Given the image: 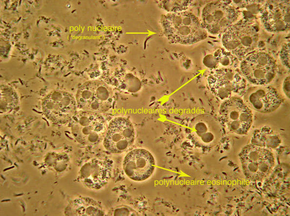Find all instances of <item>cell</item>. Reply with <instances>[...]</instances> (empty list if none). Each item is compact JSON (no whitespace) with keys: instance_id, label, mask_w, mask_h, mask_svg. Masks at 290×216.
Segmentation results:
<instances>
[{"instance_id":"obj_1","label":"cell","mask_w":290,"mask_h":216,"mask_svg":"<svg viewBox=\"0 0 290 216\" xmlns=\"http://www.w3.org/2000/svg\"><path fill=\"white\" fill-rule=\"evenodd\" d=\"M161 24L165 36L173 43L190 45L207 36L198 18L187 11L167 13L162 17Z\"/></svg>"},{"instance_id":"obj_2","label":"cell","mask_w":290,"mask_h":216,"mask_svg":"<svg viewBox=\"0 0 290 216\" xmlns=\"http://www.w3.org/2000/svg\"><path fill=\"white\" fill-rule=\"evenodd\" d=\"M258 32L257 26L252 21L240 20L223 33L222 45L238 59H243L257 48L259 39Z\"/></svg>"},{"instance_id":"obj_3","label":"cell","mask_w":290,"mask_h":216,"mask_svg":"<svg viewBox=\"0 0 290 216\" xmlns=\"http://www.w3.org/2000/svg\"><path fill=\"white\" fill-rule=\"evenodd\" d=\"M238 156L245 177L252 181L266 178L275 166V157L270 150L250 143L242 148Z\"/></svg>"},{"instance_id":"obj_4","label":"cell","mask_w":290,"mask_h":216,"mask_svg":"<svg viewBox=\"0 0 290 216\" xmlns=\"http://www.w3.org/2000/svg\"><path fill=\"white\" fill-rule=\"evenodd\" d=\"M220 123L227 130L238 135H245L253 122V114L243 99L232 96L221 104L219 109Z\"/></svg>"},{"instance_id":"obj_5","label":"cell","mask_w":290,"mask_h":216,"mask_svg":"<svg viewBox=\"0 0 290 216\" xmlns=\"http://www.w3.org/2000/svg\"><path fill=\"white\" fill-rule=\"evenodd\" d=\"M240 72L246 80L255 85H265L274 79L277 70L274 58L266 52L254 51L240 63Z\"/></svg>"},{"instance_id":"obj_6","label":"cell","mask_w":290,"mask_h":216,"mask_svg":"<svg viewBox=\"0 0 290 216\" xmlns=\"http://www.w3.org/2000/svg\"><path fill=\"white\" fill-rule=\"evenodd\" d=\"M72 119L71 131L79 142L94 145L104 139L108 126L101 114L83 111L76 114Z\"/></svg>"},{"instance_id":"obj_7","label":"cell","mask_w":290,"mask_h":216,"mask_svg":"<svg viewBox=\"0 0 290 216\" xmlns=\"http://www.w3.org/2000/svg\"><path fill=\"white\" fill-rule=\"evenodd\" d=\"M239 16L235 8L227 0L213 1L203 8L201 22L207 33L216 35L224 33L237 21Z\"/></svg>"},{"instance_id":"obj_8","label":"cell","mask_w":290,"mask_h":216,"mask_svg":"<svg viewBox=\"0 0 290 216\" xmlns=\"http://www.w3.org/2000/svg\"><path fill=\"white\" fill-rule=\"evenodd\" d=\"M76 102L78 107L83 111L104 113L112 106V91L103 82L90 81L83 84L78 90Z\"/></svg>"},{"instance_id":"obj_9","label":"cell","mask_w":290,"mask_h":216,"mask_svg":"<svg viewBox=\"0 0 290 216\" xmlns=\"http://www.w3.org/2000/svg\"><path fill=\"white\" fill-rule=\"evenodd\" d=\"M207 83L211 93L223 101L244 93L247 86V80L241 72L232 68L213 70L207 77Z\"/></svg>"},{"instance_id":"obj_10","label":"cell","mask_w":290,"mask_h":216,"mask_svg":"<svg viewBox=\"0 0 290 216\" xmlns=\"http://www.w3.org/2000/svg\"><path fill=\"white\" fill-rule=\"evenodd\" d=\"M135 138L134 126L129 119L119 117L113 119L104 139V146L109 152L121 154L133 144Z\"/></svg>"},{"instance_id":"obj_11","label":"cell","mask_w":290,"mask_h":216,"mask_svg":"<svg viewBox=\"0 0 290 216\" xmlns=\"http://www.w3.org/2000/svg\"><path fill=\"white\" fill-rule=\"evenodd\" d=\"M77 102L67 92L56 90L51 92L43 99L42 110L46 117L53 122L64 123L75 115Z\"/></svg>"},{"instance_id":"obj_12","label":"cell","mask_w":290,"mask_h":216,"mask_svg":"<svg viewBox=\"0 0 290 216\" xmlns=\"http://www.w3.org/2000/svg\"><path fill=\"white\" fill-rule=\"evenodd\" d=\"M242 99L251 110L265 114L274 112L283 101L277 89L269 85L249 87L244 92Z\"/></svg>"},{"instance_id":"obj_13","label":"cell","mask_w":290,"mask_h":216,"mask_svg":"<svg viewBox=\"0 0 290 216\" xmlns=\"http://www.w3.org/2000/svg\"><path fill=\"white\" fill-rule=\"evenodd\" d=\"M192 137L200 147L209 148L218 144L223 136L221 123L207 114L196 117L190 125Z\"/></svg>"},{"instance_id":"obj_14","label":"cell","mask_w":290,"mask_h":216,"mask_svg":"<svg viewBox=\"0 0 290 216\" xmlns=\"http://www.w3.org/2000/svg\"><path fill=\"white\" fill-rule=\"evenodd\" d=\"M155 168V161L152 154L145 149L137 148L126 154L123 161L125 175L134 181H143L149 178Z\"/></svg>"},{"instance_id":"obj_15","label":"cell","mask_w":290,"mask_h":216,"mask_svg":"<svg viewBox=\"0 0 290 216\" xmlns=\"http://www.w3.org/2000/svg\"><path fill=\"white\" fill-rule=\"evenodd\" d=\"M290 2V0L267 1L260 15L261 21L266 31L275 33L289 30Z\"/></svg>"},{"instance_id":"obj_16","label":"cell","mask_w":290,"mask_h":216,"mask_svg":"<svg viewBox=\"0 0 290 216\" xmlns=\"http://www.w3.org/2000/svg\"><path fill=\"white\" fill-rule=\"evenodd\" d=\"M112 170L113 162L111 160L93 159L83 166L79 179L87 188L99 190L108 183Z\"/></svg>"},{"instance_id":"obj_17","label":"cell","mask_w":290,"mask_h":216,"mask_svg":"<svg viewBox=\"0 0 290 216\" xmlns=\"http://www.w3.org/2000/svg\"><path fill=\"white\" fill-rule=\"evenodd\" d=\"M280 137L270 127L264 126L253 131L250 144L269 150L277 148L281 144Z\"/></svg>"},{"instance_id":"obj_18","label":"cell","mask_w":290,"mask_h":216,"mask_svg":"<svg viewBox=\"0 0 290 216\" xmlns=\"http://www.w3.org/2000/svg\"><path fill=\"white\" fill-rule=\"evenodd\" d=\"M71 210L74 215L104 216V207L100 202L89 197H82L74 200L72 203Z\"/></svg>"},{"instance_id":"obj_19","label":"cell","mask_w":290,"mask_h":216,"mask_svg":"<svg viewBox=\"0 0 290 216\" xmlns=\"http://www.w3.org/2000/svg\"><path fill=\"white\" fill-rule=\"evenodd\" d=\"M233 3L231 5L236 7L244 9L243 19L251 21L255 17L261 12V6L259 3L260 1L256 0H231Z\"/></svg>"},{"instance_id":"obj_20","label":"cell","mask_w":290,"mask_h":216,"mask_svg":"<svg viewBox=\"0 0 290 216\" xmlns=\"http://www.w3.org/2000/svg\"><path fill=\"white\" fill-rule=\"evenodd\" d=\"M213 55L216 58L218 68H234L238 66L239 59L224 48L216 50Z\"/></svg>"},{"instance_id":"obj_21","label":"cell","mask_w":290,"mask_h":216,"mask_svg":"<svg viewBox=\"0 0 290 216\" xmlns=\"http://www.w3.org/2000/svg\"><path fill=\"white\" fill-rule=\"evenodd\" d=\"M192 2L190 0H161L159 6L168 13H176L186 11Z\"/></svg>"},{"instance_id":"obj_22","label":"cell","mask_w":290,"mask_h":216,"mask_svg":"<svg viewBox=\"0 0 290 216\" xmlns=\"http://www.w3.org/2000/svg\"><path fill=\"white\" fill-rule=\"evenodd\" d=\"M111 216H139L140 215L132 207L126 205H120L112 208L108 214Z\"/></svg>"},{"instance_id":"obj_23","label":"cell","mask_w":290,"mask_h":216,"mask_svg":"<svg viewBox=\"0 0 290 216\" xmlns=\"http://www.w3.org/2000/svg\"><path fill=\"white\" fill-rule=\"evenodd\" d=\"M290 42L289 41L284 43L279 52L280 60L285 68L290 70Z\"/></svg>"},{"instance_id":"obj_24","label":"cell","mask_w":290,"mask_h":216,"mask_svg":"<svg viewBox=\"0 0 290 216\" xmlns=\"http://www.w3.org/2000/svg\"><path fill=\"white\" fill-rule=\"evenodd\" d=\"M203 63L207 68L215 70L217 68L218 64L215 57L213 54L206 55L203 59Z\"/></svg>"},{"instance_id":"obj_25","label":"cell","mask_w":290,"mask_h":216,"mask_svg":"<svg viewBox=\"0 0 290 216\" xmlns=\"http://www.w3.org/2000/svg\"><path fill=\"white\" fill-rule=\"evenodd\" d=\"M282 90L285 96L288 98H290V76H288L284 79L282 83Z\"/></svg>"}]
</instances>
